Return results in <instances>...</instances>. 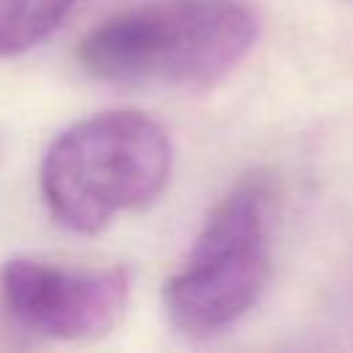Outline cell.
Segmentation results:
<instances>
[{"label": "cell", "instance_id": "1", "mask_svg": "<svg viewBox=\"0 0 353 353\" xmlns=\"http://www.w3.org/2000/svg\"><path fill=\"white\" fill-rule=\"evenodd\" d=\"M254 41L256 17L243 0H154L91 28L77 58L102 83L207 88Z\"/></svg>", "mask_w": 353, "mask_h": 353}, {"label": "cell", "instance_id": "2", "mask_svg": "<svg viewBox=\"0 0 353 353\" xmlns=\"http://www.w3.org/2000/svg\"><path fill=\"white\" fill-rule=\"evenodd\" d=\"M171 174L165 130L135 110L74 121L44 152L39 188L50 215L74 234H97L116 215L152 204Z\"/></svg>", "mask_w": 353, "mask_h": 353}, {"label": "cell", "instance_id": "3", "mask_svg": "<svg viewBox=\"0 0 353 353\" xmlns=\"http://www.w3.org/2000/svg\"><path fill=\"white\" fill-rule=\"evenodd\" d=\"M270 204L265 171L240 176L207 212L188 262L163 287V312L185 339H210L243 320L270 279Z\"/></svg>", "mask_w": 353, "mask_h": 353}, {"label": "cell", "instance_id": "4", "mask_svg": "<svg viewBox=\"0 0 353 353\" xmlns=\"http://www.w3.org/2000/svg\"><path fill=\"white\" fill-rule=\"evenodd\" d=\"M0 295L8 314L39 336L63 342L99 339L124 314L130 270H74L14 256L0 270Z\"/></svg>", "mask_w": 353, "mask_h": 353}, {"label": "cell", "instance_id": "5", "mask_svg": "<svg viewBox=\"0 0 353 353\" xmlns=\"http://www.w3.org/2000/svg\"><path fill=\"white\" fill-rule=\"evenodd\" d=\"M74 0H0V58L33 50L50 39Z\"/></svg>", "mask_w": 353, "mask_h": 353}, {"label": "cell", "instance_id": "6", "mask_svg": "<svg viewBox=\"0 0 353 353\" xmlns=\"http://www.w3.org/2000/svg\"><path fill=\"white\" fill-rule=\"evenodd\" d=\"M3 149H6V132H3V127H0V157H3Z\"/></svg>", "mask_w": 353, "mask_h": 353}]
</instances>
